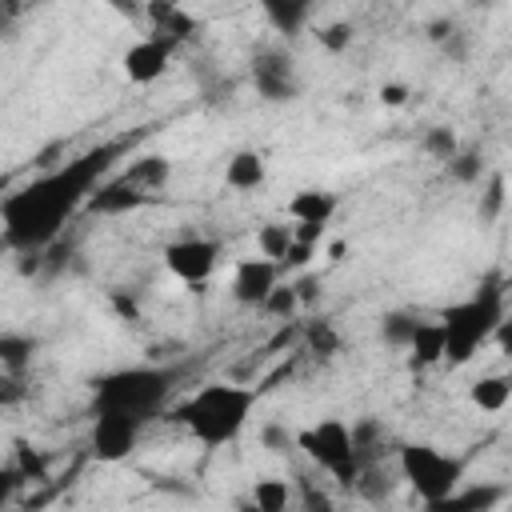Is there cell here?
Wrapping results in <instances>:
<instances>
[{"label":"cell","mask_w":512,"mask_h":512,"mask_svg":"<svg viewBox=\"0 0 512 512\" xmlns=\"http://www.w3.org/2000/svg\"><path fill=\"white\" fill-rule=\"evenodd\" d=\"M100 172H104V156L88 152V156L64 164L60 172H48V176L16 188L12 196H4L0 200L4 240L20 252H40L44 244H52L60 224L72 216V208L92 196Z\"/></svg>","instance_id":"obj_1"},{"label":"cell","mask_w":512,"mask_h":512,"mask_svg":"<svg viewBox=\"0 0 512 512\" xmlns=\"http://www.w3.org/2000/svg\"><path fill=\"white\" fill-rule=\"evenodd\" d=\"M252 408H256V388L232 384V380H208L184 396V404L176 408V420L188 428L196 444L224 448L240 440V432L252 420Z\"/></svg>","instance_id":"obj_2"},{"label":"cell","mask_w":512,"mask_h":512,"mask_svg":"<svg viewBox=\"0 0 512 512\" xmlns=\"http://www.w3.org/2000/svg\"><path fill=\"white\" fill-rule=\"evenodd\" d=\"M172 380H176V368H156V364L116 368V372L92 380V408L96 412H120V416L148 424L164 408Z\"/></svg>","instance_id":"obj_3"},{"label":"cell","mask_w":512,"mask_h":512,"mask_svg":"<svg viewBox=\"0 0 512 512\" xmlns=\"http://www.w3.org/2000/svg\"><path fill=\"white\" fill-rule=\"evenodd\" d=\"M504 320V292L500 288H480L476 296L452 304L440 324H444V360L448 364H468L488 340L492 328Z\"/></svg>","instance_id":"obj_4"},{"label":"cell","mask_w":512,"mask_h":512,"mask_svg":"<svg viewBox=\"0 0 512 512\" xmlns=\"http://www.w3.org/2000/svg\"><path fill=\"white\" fill-rule=\"evenodd\" d=\"M396 468H400V480H408L428 508H440L464 480V464L440 452L436 444H404L396 456Z\"/></svg>","instance_id":"obj_5"},{"label":"cell","mask_w":512,"mask_h":512,"mask_svg":"<svg viewBox=\"0 0 512 512\" xmlns=\"http://www.w3.org/2000/svg\"><path fill=\"white\" fill-rule=\"evenodd\" d=\"M296 448H300L320 472H328L336 484L352 488V480H356V472H360V452H356L352 428H348L344 420L328 416V420H320V424H312V428H300V432H296Z\"/></svg>","instance_id":"obj_6"},{"label":"cell","mask_w":512,"mask_h":512,"mask_svg":"<svg viewBox=\"0 0 512 512\" xmlns=\"http://www.w3.org/2000/svg\"><path fill=\"white\" fill-rule=\"evenodd\" d=\"M220 264V244L204 240V236H184L164 244V268L180 280V284H204Z\"/></svg>","instance_id":"obj_7"},{"label":"cell","mask_w":512,"mask_h":512,"mask_svg":"<svg viewBox=\"0 0 512 512\" xmlns=\"http://www.w3.org/2000/svg\"><path fill=\"white\" fill-rule=\"evenodd\" d=\"M140 420L132 416H120V412H96L92 420V456L104 460V464H120L136 452L140 444Z\"/></svg>","instance_id":"obj_8"},{"label":"cell","mask_w":512,"mask_h":512,"mask_svg":"<svg viewBox=\"0 0 512 512\" xmlns=\"http://www.w3.org/2000/svg\"><path fill=\"white\" fill-rule=\"evenodd\" d=\"M172 52H176V48H172L168 40H160V36H144V40H136V44L124 48L120 68H124L128 84H156V80L168 72Z\"/></svg>","instance_id":"obj_9"},{"label":"cell","mask_w":512,"mask_h":512,"mask_svg":"<svg viewBox=\"0 0 512 512\" xmlns=\"http://www.w3.org/2000/svg\"><path fill=\"white\" fill-rule=\"evenodd\" d=\"M280 272L284 268L276 260H268V256H244L236 264V272H232V296L240 304H248V308H260L264 296L280 284Z\"/></svg>","instance_id":"obj_10"},{"label":"cell","mask_w":512,"mask_h":512,"mask_svg":"<svg viewBox=\"0 0 512 512\" xmlns=\"http://www.w3.org/2000/svg\"><path fill=\"white\" fill-rule=\"evenodd\" d=\"M252 84H256V92H260L264 100H292V96L300 92L296 68H292V60H288L284 52H264V56H256V64H252Z\"/></svg>","instance_id":"obj_11"},{"label":"cell","mask_w":512,"mask_h":512,"mask_svg":"<svg viewBox=\"0 0 512 512\" xmlns=\"http://www.w3.org/2000/svg\"><path fill=\"white\" fill-rule=\"evenodd\" d=\"M148 200H156V196H152V192H144V188H136L128 176L108 180V184H96V188H92V196H88L92 212H104V216H124V212H136V208H144Z\"/></svg>","instance_id":"obj_12"},{"label":"cell","mask_w":512,"mask_h":512,"mask_svg":"<svg viewBox=\"0 0 512 512\" xmlns=\"http://www.w3.org/2000/svg\"><path fill=\"white\" fill-rule=\"evenodd\" d=\"M340 212V196L332 188H300L288 200V220L292 224H332Z\"/></svg>","instance_id":"obj_13"},{"label":"cell","mask_w":512,"mask_h":512,"mask_svg":"<svg viewBox=\"0 0 512 512\" xmlns=\"http://www.w3.org/2000/svg\"><path fill=\"white\" fill-rule=\"evenodd\" d=\"M148 20H152V36H160V40H168L172 48L180 44V40H188L192 36V28H196V20L176 4V0H148Z\"/></svg>","instance_id":"obj_14"},{"label":"cell","mask_w":512,"mask_h":512,"mask_svg":"<svg viewBox=\"0 0 512 512\" xmlns=\"http://www.w3.org/2000/svg\"><path fill=\"white\" fill-rule=\"evenodd\" d=\"M264 180H268V164H264V156H260L256 148H240V152L228 156V164H224V184H228L232 192H256Z\"/></svg>","instance_id":"obj_15"},{"label":"cell","mask_w":512,"mask_h":512,"mask_svg":"<svg viewBox=\"0 0 512 512\" xmlns=\"http://www.w3.org/2000/svg\"><path fill=\"white\" fill-rule=\"evenodd\" d=\"M468 400L480 408V412H504L508 400H512V380L504 372H488V376H476L468 384Z\"/></svg>","instance_id":"obj_16"},{"label":"cell","mask_w":512,"mask_h":512,"mask_svg":"<svg viewBox=\"0 0 512 512\" xmlns=\"http://www.w3.org/2000/svg\"><path fill=\"white\" fill-rule=\"evenodd\" d=\"M408 352L416 364H440L444 360V324L440 320H416L408 336Z\"/></svg>","instance_id":"obj_17"},{"label":"cell","mask_w":512,"mask_h":512,"mask_svg":"<svg viewBox=\"0 0 512 512\" xmlns=\"http://www.w3.org/2000/svg\"><path fill=\"white\" fill-rule=\"evenodd\" d=\"M264 12H268V24L284 36H296L304 32L308 16H312V0H260Z\"/></svg>","instance_id":"obj_18"},{"label":"cell","mask_w":512,"mask_h":512,"mask_svg":"<svg viewBox=\"0 0 512 512\" xmlns=\"http://www.w3.org/2000/svg\"><path fill=\"white\" fill-rule=\"evenodd\" d=\"M168 172H172V164H168L164 156H140L124 176H128L136 188H144V192L160 196V192H164V184H168Z\"/></svg>","instance_id":"obj_19"},{"label":"cell","mask_w":512,"mask_h":512,"mask_svg":"<svg viewBox=\"0 0 512 512\" xmlns=\"http://www.w3.org/2000/svg\"><path fill=\"white\" fill-rule=\"evenodd\" d=\"M288 244H292V224L288 220H264L256 228V252L260 256H268V260L280 264V256L288 252Z\"/></svg>","instance_id":"obj_20"},{"label":"cell","mask_w":512,"mask_h":512,"mask_svg":"<svg viewBox=\"0 0 512 512\" xmlns=\"http://www.w3.org/2000/svg\"><path fill=\"white\" fill-rule=\"evenodd\" d=\"M252 504H256L260 512H284V508L292 504V488H288V480H280V476H264V480H256V484H252Z\"/></svg>","instance_id":"obj_21"},{"label":"cell","mask_w":512,"mask_h":512,"mask_svg":"<svg viewBox=\"0 0 512 512\" xmlns=\"http://www.w3.org/2000/svg\"><path fill=\"white\" fill-rule=\"evenodd\" d=\"M504 500V488L500 484H472V488H464V492H452L440 508H480V512H488V508H496Z\"/></svg>","instance_id":"obj_22"},{"label":"cell","mask_w":512,"mask_h":512,"mask_svg":"<svg viewBox=\"0 0 512 512\" xmlns=\"http://www.w3.org/2000/svg\"><path fill=\"white\" fill-rule=\"evenodd\" d=\"M300 304H304V300H300V288H296V284H284V280H280V284H276V288H272V292L264 296V304H260V308H264L268 316L292 320V316L300 312Z\"/></svg>","instance_id":"obj_23"},{"label":"cell","mask_w":512,"mask_h":512,"mask_svg":"<svg viewBox=\"0 0 512 512\" xmlns=\"http://www.w3.org/2000/svg\"><path fill=\"white\" fill-rule=\"evenodd\" d=\"M260 444H264L272 456H288V452H296V432H292L288 424H280V420H268V424L260 428Z\"/></svg>","instance_id":"obj_24"},{"label":"cell","mask_w":512,"mask_h":512,"mask_svg":"<svg viewBox=\"0 0 512 512\" xmlns=\"http://www.w3.org/2000/svg\"><path fill=\"white\" fill-rule=\"evenodd\" d=\"M32 360V340L28 336H0V368L20 372Z\"/></svg>","instance_id":"obj_25"},{"label":"cell","mask_w":512,"mask_h":512,"mask_svg":"<svg viewBox=\"0 0 512 512\" xmlns=\"http://www.w3.org/2000/svg\"><path fill=\"white\" fill-rule=\"evenodd\" d=\"M424 152H428V156H436V160H452V156L460 152V140H456V132H452V128L436 124V128H428V132H424Z\"/></svg>","instance_id":"obj_26"},{"label":"cell","mask_w":512,"mask_h":512,"mask_svg":"<svg viewBox=\"0 0 512 512\" xmlns=\"http://www.w3.org/2000/svg\"><path fill=\"white\" fill-rule=\"evenodd\" d=\"M504 200H508V180L504 172H496L488 184H484V196H480V220H496L504 212Z\"/></svg>","instance_id":"obj_27"},{"label":"cell","mask_w":512,"mask_h":512,"mask_svg":"<svg viewBox=\"0 0 512 512\" xmlns=\"http://www.w3.org/2000/svg\"><path fill=\"white\" fill-rule=\"evenodd\" d=\"M412 328H416V316H408V312H388L384 324H380V336H384V344H392V348H408Z\"/></svg>","instance_id":"obj_28"},{"label":"cell","mask_w":512,"mask_h":512,"mask_svg":"<svg viewBox=\"0 0 512 512\" xmlns=\"http://www.w3.org/2000/svg\"><path fill=\"white\" fill-rule=\"evenodd\" d=\"M316 40L328 52H344V48H352V24L348 20H332V24L316 28Z\"/></svg>","instance_id":"obj_29"},{"label":"cell","mask_w":512,"mask_h":512,"mask_svg":"<svg viewBox=\"0 0 512 512\" xmlns=\"http://www.w3.org/2000/svg\"><path fill=\"white\" fill-rule=\"evenodd\" d=\"M448 164V176L452 180H460V184H476L480 180V152H456L452 160H444Z\"/></svg>","instance_id":"obj_30"},{"label":"cell","mask_w":512,"mask_h":512,"mask_svg":"<svg viewBox=\"0 0 512 512\" xmlns=\"http://www.w3.org/2000/svg\"><path fill=\"white\" fill-rule=\"evenodd\" d=\"M308 348L312 352H320V356H332L336 348H340V336H336V328L328 324V320H316V324H308Z\"/></svg>","instance_id":"obj_31"},{"label":"cell","mask_w":512,"mask_h":512,"mask_svg":"<svg viewBox=\"0 0 512 512\" xmlns=\"http://www.w3.org/2000/svg\"><path fill=\"white\" fill-rule=\"evenodd\" d=\"M312 260H316V244L292 240V244H288V252L280 256V268H284V272H300V268H308Z\"/></svg>","instance_id":"obj_32"},{"label":"cell","mask_w":512,"mask_h":512,"mask_svg":"<svg viewBox=\"0 0 512 512\" xmlns=\"http://www.w3.org/2000/svg\"><path fill=\"white\" fill-rule=\"evenodd\" d=\"M408 84H400V80H388V84H380V92H376V100L384 104V108H404L408 104Z\"/></svg>","instance_id":"obj_33"},{"label":"cell","mask_w":512,"mask_h":512,"mask_svg":"<svg viewBox=\"0 0 512 512\" xmlns=\"http://www.w3.org/2000/svg\"><path fill=\"white\" fill-rule=\"evenodd\" d=\"M328 236V224H292V240H304V244H316Z\"/></svg>","instance_id":"obj_34"},{"label":"cell","mask_w":512,"mask_h":512,"mask_svg":"<svg viewBox=\"0 0 512 512\" xmlns=\"http://www.w3.org/2000/svg\"><path fill=\"white\" fill-rule=\"evenodd\" d=\"M452 32H456V24H452L448 16H440V20H432V24H428V40H436V44H444Z\"/></svg>","instance_id":"obj_35"},{"label":"cell","mask_w":512,"mask_h":512,"mask_svg":"<svg viewBox=\"0 0 512 512\" xmlns=\"http://www.w3.org/2000/svg\"><path fill=\"white\" fill-rule=\"evenodd\" d=\"M16 480H20V472H16V468H0V504H8V496H12Z\"/></svg>","instance_id":"obj_36"},{"label":"cell","mask_w":512,"mask_h":512,"mask_svg":"<svg viewBox=\"0 0 512 512\" xmlns=\"http://www.w3.org/2000/svg\"><path fill=\"white\" fill-rule=\"evenodd\" d=\"M340 256H344V244H340V240H336V244H332V248H328V260H340Z\"/></svg>","instance_id":"obj_37"}]
</instances>
